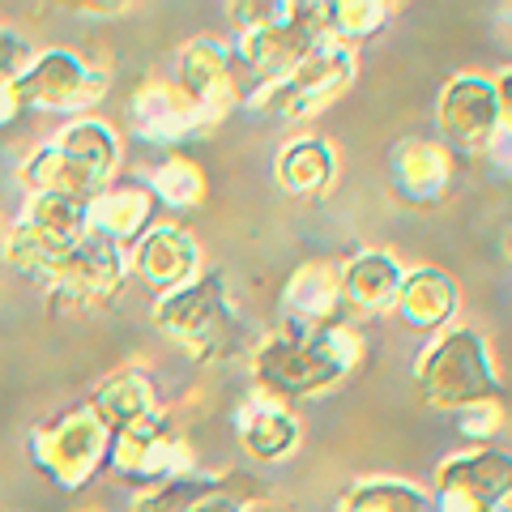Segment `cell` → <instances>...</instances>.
Wrapping results in <instances>:
<instances>
[{"instance_id": "33", "label": "cell", "mask_w": 512, "mask_h": 512, "mask_svg": "<svg viewBox=\"0 0 512 512\" xmlns=\"http://www.w3.org/2000/svg\"><path fill=\"white\" fill-rule=\"evenodd\" d=\"M436 495V512H504V508H487L470 500V495H453V491H431Z\"/></svg>"}, {"instance_id": "13", "label": "cell", "mask_w": 512, "mask_h": 512, "mask_svg": "<svg viewBox=\"0 0 512 512\" xmlns=\"http://www.w3.org/2000/svg\"><path fill=\"white\" fill-rule=\"evenodd\" d=\"M128 128L154 150L180 154V146L210 133V124L201 120V111L192 107L188 94L175 82H141L128 94Z\"/></svg>"}, {"instance_id": "11", "label": "cell", "mask_w": 512, "mask_h": 512, "mask_svg": "<svg viewBox=\"0 0 512 512\" xmlns=\"http://www.w3.org/2000/svg\"><path fill=\"white\" fill-rule=\"evenodd\" d=\"M436 133L453 154H487L500 137L495 82L483 73H453L436 94Z\"/></svg>"}, {"instance_id": "36", "label": "cell", "mask_w": 512, "mask_h": 512, "mask_svg": "<svg viewBox=\"0 0 512 512\" xmlns=\"http://www.w3.org/2000/svg\"><path fill=\"white\" fill-rule=\"evenodd\" d=\"M192 512H248V508H244V500H239V495H231L227 487H222V491H214V495H205V500L192 508Z\"/></svg>"}, {"instance_id": "9", "label": "cell", "mask_w": 512, "mask_h": 512, "mask_svg": "<svg viewBox=\"0 0 512 512\" xmlns=\"http://www.w3.org/2000/svg\"><path fill=\"white\" fill-rule=\"evenodd\" d=\"M107 470L124 478L128 487L150 491L180 474H192V444L167 423V414H158L150 423H137L120 436H111Z\"/></svg>"}, {"instance_id": "23", "label": "cell", "mask_w": 512, "mask_h": 512, "mask_svg": "<svg viewBox=\"0 0 512 512\" xmlns=\"http://www.w3.org/2000/svg\"><path fill=\"white\" fill-rule=\"evenodd\" d=\"M274 180L286 197H325L338 184V150H333V141L316 133L282 141L274 158Z\"/></svg>"}, {"instance_id": "35", "label": "cell", "mask_w": 512, "mask_h": 512, "mask_svg": "<svg viewBox=\"0 0 512 512\" xmlns=\"http://www.w3.org/2000/svg\"><path fill=\"white\" fill-rule=\"evenodd\" d=\"M487 158H491V167L504 175V180H512V133L508 128H500V137H495V146L487 150Z\"/></svg>"}, {"instance_id": "21", "label": "cell", "mask_w": 512, "mask_h": 512, "mask_svg": "<svg viewBox=\"0 0 512 512\" xmlns=\"http://www.w3.org/2000/svg\"><path fill=\"white\" fill-rule=\"evenodd\" d=\"M154 192L146 184H107L99 197L86 201L90 235L107 239L116 248H133L141 235L154 227Z\"/></svg>"}, {"instance_id": "29", "label": "cell", "mask_w": 512, "mask_h": 512, "mask_svg": "<svg viewBox=\"0 0 512 512\" xmlns=\"http://www.w3.org/2000/svg\"><path fill=\"white\" fill-rule=\"evenodd\" d=\"M504 423H508L504 402H478V406L457 414V436L466 440L470 448H491L495 436L504 431Z\"/></svg>"}, {"instance_id": "37", "label": "cell", "mask_w": 512, "mask_h": 512, "mask_svg": "<svg viewBox=\"0 0 512 512\" xmlns=\"http://www.w3.org/2000/svg\"><path fill=\"white\" fill-rule=\"evenodd\" d=\"M504 256L512 261V227H508V235H504Z\"/></svg>"}, {"instance_id": "18", "label": "cell", "mask_w": 512, "mask_h": 512, "mask_svg": "<svg viewBox=\"0 0 512 512\" xmlns=\"http://www.w3.org/2000/svg\"><path fill=\"white\" fill-rule=\"evenodd\" d=\"M406 282V269L393 252L384 248H359L338 265V286H342V308L359 316H380L393 312L397 291Z\"/></svg>"}, {"instance_id": "12", "label": "cell", "mask_w": 512, "mask_h": 512, "mask_svg": "<svg viewBox=\"0 0 512 512\" xmlns=\"http://www.w3.org/2000/svg\"><path fill=\"white\" fill-rule=\"evenodd\" d=\"M175 86H180L192 107L201 111V120L218 128L222 120H231V111L239 107V60L235 43L218 35H197L180 47L175 60Z\"/></svg>"}, {"instance_id": "2", "label": "cell", "mask_w": 512, "mask_h": 512, "mask_svg": "<svg viewBox=\"0 0 512 512\" xmlns=\"http://www.w3.org/2000/svg\"><path fill=\"white\" fill-rule=\"evenodd\" d=\"M120 171V133L99 116L64 120L47 141H39L22 163L18 180L26 197L39 192H60V197L90 201L107 184H116Z\"/></svg>"}, {"instance_id": "10", "label": "cell", "mask_w": 512, "mask_h": 512, "mask_svg": "<svg viewBox=\"0 0 512 512\" xmlns=\"http://www.w3.org/2000/svg\"><path fill=\"white\" fill-rule=\"evenodd\" d=\"M128 282V252L107 244L99 235H86L64 261L56 265V274L47 278V299L52 308H73V312H90L111 303Z\"/></svg>"}, {"instance_id": "4", "label": "cell", "mask_w": 512, "mask_h": 512, "mask_svg": "<svg viewBox=\"0 0 512 512\" xmlns=\"http://www.w3.org/2000/svg\"><path fill=\"white\" fill-rule=\"evenodd\" d=\"M150 316H154V329L167 342L184 346L197 363H218L244 346V320H239L231 303V286L218 269L197 274L188 286L158 295Z\"/></svg>"}, {"instance_id": "15", "label": "cell", "mask_w": 512, "mask_h": 512, "mask_svg": "<svg viewBox=\"0 0 512 512\" xmlns=\"http://www.w3.org/2000/svg\"><path fill=\"white\" fill-rule=\"evenodd\" d=\"M457 158L436 137H402L389 150V175L397 197L410 205H440L453 188Z\"/></svg>"}, {"instance_id": "28", "label": "cell", "mask_w": 512, "mask_h": 512, "mask_svg": "<svg viewBox=\"0 0 512 512\" xmlns=\"http://www.w3.org/2000/svg\"><path fill=\"white\" fill-rule=\"evenodd\" d=\"M222 491V478H210V474H180L171 483H158L150 491H137L133 495V508L128 512H192L205 495Z\"/></svg>"}, {"instance_id": "22", "label": "cell", "mask_w": 512, "mask_h": 512, "mask_svg": "<svg viewBox=\"0 0 512 512\" xmlns=\"http://www.w3.org/2000/svg\"><path fill=\"white\" fill-rule=\"evenodd\" d=\"M90 410L99 414L111 436H120L128 427L158 419V414H163V402H158V384L150 372H141V367H120V372H111L99 389H94Z\"/></svg>"}, {"instance_id": "17", "label": "cell", "mask_w": 512, "mask_h": 512, "mask_svg": "<svg viewBox=\"0 0 512 512\" xmlns=\"http://www.w3.org/2000/svg\"><path fill=\"white\" fill-rule=\"evenodd\" d=\"M457 308H461V286L453 274H444L436 265L406 269V282L393 303V312L406 329L423 333V338H436V333H444L457 320Z\"/></svg>"}, {"instance_id": "6", "label": "cell", "mask_w": 512, "mask_h": 512, "mask_svg": "<svg viewBox=\"0 0 512 512\" xmlns=\"http://www.w3.org/2000/svg\"><path fill=\"white\" fill-rule=\"evenodd\" d=\"M107 453H111V431L90 410V402L60 410L30 431L35 470L64 491H82L86 483H94V474L107 466Z\"/></svg>"}, {"instance_id": "25", "label": "cell", "mask_w": 512, "mask_h": 512, "mask_svg": "<svg viewBox=\"0 0 512 512\" xmlns=\"http://www.w3.org/2000/svg\"><path fill=\"white\" fill-rule=\"evenodd\" d=\"M338 512H436V495L410 478L372 474L342 491Z\"/></svg>"}, {"instance_id": "19", "label": "cell", "mask_w": 512, "mask_h": 512, "mask_svg": "<svg viewBox=\"0 0 512 512\" xmlns=\"http://www.w3.org/2000/svg\"><path fill=\"white\" fill-rule=\"evenodd\" d=\"M235 436L239 448L252 457V461H265V466H278L299 448V414L278 402V397H265V393H252L244 406L235 410Z\"/></svg>"}, {"instance_id": "5", "label": "cell", "mask_w": 512, "mask_h": 512, "mask_svg": "<svg viewBox=\"0 0 512 512\" xmlns=\"http://www.w3.org/2000/svg\"><path fill=\"white\" fill-rule=\"evenodd\" d=\"M355 77H359V47L325 39L320 47H312L291 73H282L278 82L256 86L248 94V107L274 124L312 120L325 107L338 103L342 94L355 86Z\"/></svg>"}, {"instance_id": "32", "label": "cell", "mask_w": 512, "mask_h": 512, "mask_svg": "<svg viewBox=\"0 0 512 512\" xmlns=\"http://www.w3.org/2000/svg\"><path fill=\"white\" fill-rule=\"evenodd\" d=\"M491 82H495V103H500V128L512 133V64L495 73Z\"/></svg>"}, {"instance_id": "38", "label": "cell", "mask_w": 512, "mask_h": 512, "mask_svg": "<svg viewBox=\"0 0 512 512\" xmlns=\"http://www.w3.org/2000/svg\"><path fill=\"white\" fill-rule=\"evenodd\" d=\"M73 512H103V508H73Z\"/></svg>"}, {"instance_id": "3", "label": "cell", "mask_w": 512, "mask_h": 512, "mask_svg": "<svg viewBox=\"0 0 512 512\" xmlns=\"http://www.w3.org/2000/svg\"><path fill=\"white\" fill-rule=\"evenodd\" d=\"M414 389L423 406L461 414L478 402H500V372L491 346L474 325H448L414 359Z\"/></svg>"}, {"instance_id": "24", "label": "cell", "mask_w": 512, "mask_h": 512, "mask_svg": "<svg viewBox=\"0 0 512 512\" xmlns=\"http://www.w3.org/2000/svg\"><path fill=\"white\" fill-rule=\"evenodd\" d=\"M22 235H30L35 244L52 248V252H69L90 235L86 222V201L77 197H60V192H39V197H26L18 222H13Z\"/></svg>"}, {"instance_id": "27", "label": "cell", "mask_w": 512, "mask_h": 512, "mask_svg": "<svg viewBox=\"0 0 512 512\" xmlns=\"http://www.w3.org/2000/svg\"><path fill=\"white\" fill-rule=\"evenodd\" d=\"M393 9L384 0H329L325 5V26L329 39H338L346 47H359L367 39H376L389 26Z\"/></svg>"}, {"instance_id": "30", "label": "cell", "mask_w": 512, "mask_h": 512, "mask_svg": "<svg viewBox=\"0 0 512 512\" xmlns=\"http://www.w3.org/2000/svg\"><path fill=\"white\" fill-rule=\"evenodd\" d=\"M286 5H291V0H235V5H231L227 13L235 18L239 35H252V30L274 26V22L282 18V13H286Z\"/></svg>"}, {"instance_id": "1", "label": "cell", "mask_w": 512, "mask_h": 512, "mask_svg": "<svg viewBox=\"0 0 512 512\" xmlns=\"http://www.w3.org/2000/svg\"><path fill=\"white\" fill-rule=\"evenodd\" d=\"M367 342L355 325H325V329H291L282 325L274 333H265L252 346V380L256 393L278 397V402H303V397H320L333 393L338 384L363 367Z\"/></svg>"}, {"instance_id": "20", "label": "cell", "mask_w": 512, "mask_h": 512, "mask_svg": "<svg viewBox=\"0 0 512 512\" xmlns=\"http://www.w3.org/2000/svg\"><path fill=\"white\" fill-rule=\"evenodd\" d=\"M282 316L291 329H325L342 320V286L338 265L329 261H303L282 286Z\"/></svg>"}, {"instance_id": "31", "label": "cell", "mask_w": 512, "mask_h": 512, "mask_svg": "<svg viewBox=\"0 0 512 512\" xmlns=\"http://www.w3.org/2000/svg\"><path fill=\"white\" fill-rule=\"evenodd\" d=\"M30 56H35V47H30V43L18 35V30L0 26V86L18 82L22 69L30 64Z\"/></svg>"}, {"instance_id": "8", "label": "cell", "mask_w": 512, "mask_h": 512, "mask_svg": "<svg viewBox=\"0 0 512 512\" xmlns=\"http://www.w3.org/2000/svg\"><path fill=\"white\" fill-rule=\"evenodd\" d=\"M329 39V26H325V5H312V0H291L286 13L265 26V30H252V35H239L235 39V60H239V73H252L256 86H269L278 82L282 73H291L295 64Z\"/></svg>"}, {"instance_id": "14", "label": "cell", "mask_w": 512, "mask_h": 512, "mask_svg": "<svg viewBox=\"0 0 512 512\" xmlns=\"http://www.w3.org/2000/svg\"><path fill=\"white\" fill-rule=\"evenodd\" d=\"M128 274L146 286V291L167 295L201 274V248H197V239L188 235V227L154 222V227L128 248Z\"/></svg>"}, {"instance_id": "7", "label": "cell", "mask_w": 512, "mask_h": 512, "mask_svg": "<svg viewBox=\"0 0 512 512\" xmlns=\"http://www.w3.org/2000/svg\"><path fill=\"white\" fill-rule=\"evenodd\" d=\"M103 94H107V73L94 69L73 47H43V52L30 56V64L18 77V103L26 116L43 111V116L82 120L94 116Z\"/></svg>"}, {"instance_id": "16", "label": "cell", "mask_w": 512, "mask_h": 512, "mask_svg": "<svg viewBox=\"0 0 512 512\" xmlns=\"http://www.w3.org/2000/svg\"><path fill=\"white\" fill-rule=\"evenodd\" d=\"M431 491H453V495H470V500L487 504V508H508V500H512V453L508 448H495V444L448 453L436 466Z\"/></svg>"}, {"instance_id": "34", "label": "cell", "mask_w": 512, "mask_h": 512, "mask_svg": "<svg viewBox=\"0 0 512 512\" xmlns=\"http://www.w3.org/2000/svg\"><path fill=\"white\" fill-rule=\"evenodd\" d=\"M22 116H26V111H22V103H18V82L0 86V133H5V128H13Z\"/></svg>"}, {"instance_id": "26", "label": "cell", "mask_w": 512, "mask_h": 512, "mask_svg": "<svg viewBox=\"0 0 512 512\" xmlns=\"http://www.w3.org/2000/svg\"><path fill=\"white\" fill-rule=\"evenodd\" d=\"M146 188L154 192L158 205H167V210H175V214H188L205 201V188L210 184H205V171L192 163L188 154H163L154 163Z\"/></svg>"}]
</instances>
